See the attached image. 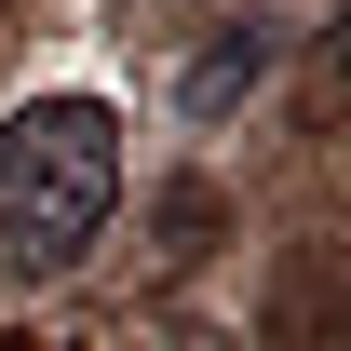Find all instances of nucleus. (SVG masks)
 <instances>
[{
  "mask_svg": "<svg viewBox=\"0 0 351 351\" xmlns=\"http://www.w3.org/2000/svg\"><path fill=\"white\" fill-rule=\"evenodd\" d=\"M108 203H122V122H108V95H27L0 122V270L14 284L82 270Z\"/></svg>",
  "mask_w": 351,
  "mask_h": 351,
  "instance_id": "obj_1",
  "label": "nucleus"
},
{
  "mask_svg": "<svg viewBox=\"0 0 351 351\" xmlns=\"http://www.w3.org/2000/svg\"><path fill=\"white\" fill-rule=\"evenodd\" d=\"M257 82H270V14H243V27H217V41L189 54V82H176V95H189V122H217V108H243Z\"/></svg>",
  "mask_w": 351,
  "mask_h": 351,
  "instance_id": "obj_2",
  "label": "nucleus"
},
{
  "mask_svg": "<svg viewBox=\"0 0 351 351\" xmlns=\"http://www.w3.org/2000/svg\"><path fill=\"white\" fill-rule=\"evenodd\" d=\"M324 54H338V82H351V14H338V41H324Z\"/></svg>",
  "mask_w": 351,
  "mask_h": 351,
  "instance_id": "obj_3",
  "label": "nucleus"
}]
</instances>
